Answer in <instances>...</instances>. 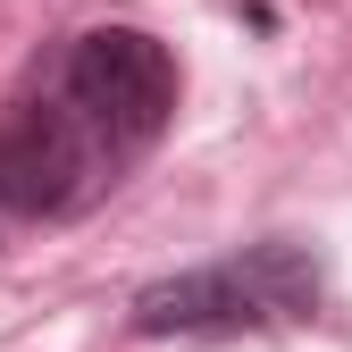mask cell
Masks as SVG:
<instances>
[{"instance_id":"cell-2","label":"cell","mask_w":352,"mask_h":352,"mask_svg":"<svg viewBox=\"0 0 352 352\" xmlns=\"http://www.w3.org/2000/svg\"><path fill=\"white\" fill-rule=\"evenodd\" d=\"M319 260L311 243L294 235H260L243 252H218L201 269H176V277H151L135 302H126V327L135 336H269V327H302L319 319Z\"/></svg>"},{"instance_id":"cell-1","label":"cell","mask_w":352,"mask_h":352,"mask_svg":"<svg viewBox=\"0 0 352 352\" xmlns=\"http://www.w3.org/2000/svg\"><path fill=\"white\" fill-rule=\"evenodd\" d=\"M176 51L151 25H76L0 109V227H67L101 210L176 126Z\"/></svg>"}]
</instances>
